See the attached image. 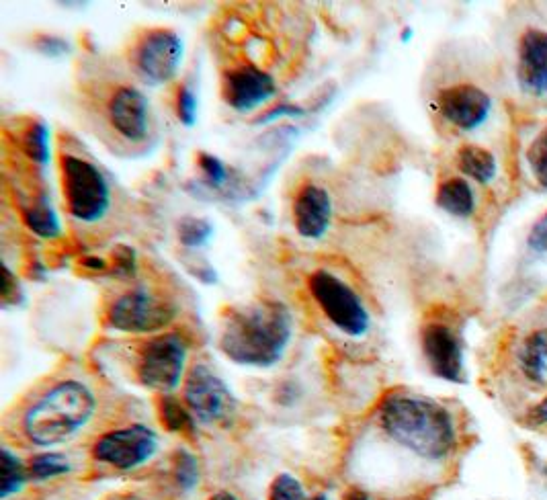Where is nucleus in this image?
<instances>
[{
  "label": "nucleus",
  "instance_id": "1",
  "mask_svg": "<svg viewBox=\"0 0 547 500\" xmlns=\"http://www.w3.org/2000/svg\"><path fill=\"white\" fill-rule=\"evenodd\" d=\"M293 335V318L283 302H252L228 312L220 351L236 365L269 369L277 365Z\"/></svg>",
  "mask_w": 547,
  "mask_h": 500
},
{
  "label": "nucleus",
  "instance_id": "2",
  "mask_svg": "<svg viewBox=\"0 0 547 500\" xmlns=\"http://www.w3.org/2000/svg\"><path fill=\"white\" fill-rule=\"evenodd\" d=\"M384 433L420 460L443 462L457 445V427L447 406L414 394H392L380 406Z\"/></svg>",
  "mask_w": 547,
  "mask_h": 500
},
{
  "label": "nucleus",
  "instance_id": "3",
  "mask_svg": "<svg viewBox=\"0 0 547 500\" xmlns=\"http://www.w3.org/2000/svg\"><path fill=\"white\" fill-rule=\"evenodd\" d=\"M95 412L97 396L93 390L82 382L66 380L48 390L25 412L23 431L37 447H58L87 427Z\"/></svg>",
  "mask_w": 547,
  "mask_h": 500
},
{
  "label": "nucleus",
  "instance_id": "4",
  "mask_svg": "<svg viewBox=\"0 0 547 500\" xmlns=\"http://www.w3.org/2000/svg\"><path fill=\"white\" fill-rule=\"evenodd\" d=\"M62 185L68 212L82 224L101 222L111 207V187L105 175L89 160L64 154Z\"/></svg>",
  "mask_w": 547,
  "mask_h": 500
},
{
  "label": "nucleus",
  "instance_id": "5",
  "mask_svg": "<svg viewBox=\"0 0 547 500\" xmlns=\"http://www.w3.org/2000/svg\"><path fill=\"white\" fill-rule=\"evenodd\" d=\"M310 294L326 320L351 339L365 337L371 328V316L357 291L326 269L310 275Z\"/></svg>",
  "mask_w": 547,
  "mask_h": 500
},
{
  "label": "nucleus",
  "instance_id": "6",
  "mask_svg": "<svg viewBox=\"0 0 547 500\" xmlns=\"http://www.w3.org/2000/svg\"><path fill=\"white\" fill-rule=\"evenodd\" d=\"M189 345L179 332H166L150 339L138 357V382L162 396L173 394L185 375Z\"/></svg>",
  "mask_w": 547,
  "mask_h": 500
},
{
  "label": "nucleus",
  "instance_id": "7",
  "mask_svg": "<svg viewBox=\"0 0 547 500\" xmlns=\"http://www.w3.org/2000/svg\"><path fill=\"white\" fill-rule=\"evenodd\" d=\"M177 314L175 302L144 287H136L125 291L109 306L107 320L111 328L128 335H154L171 326Z\"/></svg>",
  "mask_w": 547,
  "mask_h": 500
},
{
  "label": "nucleus",
  "instance_id": "8",
  "mask_svg": "<svg viewBox=\"0 0 547 500\" xmlns=\"http://www.w3.org/2000/svg\"><path fill=\"white\" fill-rule=\"evenodd\" d=\"M185 404L193 412L195 421L203 425H228L238 408L226 382L203 363H197L187 373Z\"/></svg>",
  "mask_w": 547,
  "mask_h": 500
},
{
  "label": "nucleus",
  "instance_id": "9",
  "mask_svg": "<svg viewBox=\"0 0 547 500\" xmlns=\"http://www.w3.org/2000/svg\"><path fill=\"white\" fill-rule=\"evenodd\" d=\"M158 451V435L146 425H130L105 433L93 445V457L99 464L121 472L148 464Z\"/></svg>",
  "mask_w": 547,
  "mask_h": 500
},
{
  "label": "nucleus",
  "instance_id": "10",
  "mask_svg": "<svg viewBox=\"0 0 547 500\" xmlns=\"http://www.w3.org/2000/svg\"><path fill=\"white\" fill-rule=\"evenodd\" d=\"M183 54V39L177 31L152 29L136 50V70L146 85H168L179 74Z\"/></svg>",
  "mask_w": 547,
  "mask_h": 500
},
{
  "label": "nucleus",
  "instance_id": "11",
  "mask_svg": "<svg viewBox=\"0 0 547 500\" xmlns=\"http://www.w3.org/2000/svg\"><path fill=\"white\" fill-rule=\"evenodd\" d=\"M420 345L423 355L429 363V369L437 378L464 384L466 382V365H464V345L457 332L443 322H429L420 332Z\"/></svg>",
  "mask_w": 547,
  "mask_h": 500
},
{
  "label": "nucleus",
  "instance_id": "12",
  "mask_svg": "<svg viewBox=\"0 0 547 500\" xmlns=\"http://www.w3.org/2000/svg\"><path fill=\"white\" fill-rule=\"evenodd\" d=\"M222 95L230 109L250 113L277 95V82L269 72L252 64H242L224 74Z\"/></svg>",
  "mask_w": 547,
  "mask_h": 500
},
{
  "label": "nucleus",
  "instance_id": "13",
  "mask_svg": "<svg viewBox=\"0 0 547 500\" xmlns=\"http://www.w3.org/2000/svg\"><path fill=\"white\" fill-rule=\"evenodd\" d=\"M439 111L447 123L461 132H474L490 117L492 97L476 85H455L443 89L437 99Z\"/></svg>",
  "mask_w": 547,
  "mask_h": 500
},
{
  "label": "nucleus",
  "instance_id": "14",
  "mask_svg": "<svg viewBox=\"0 0 547 500\" xmlns=\"http://www.w3.org/2000/svg\"><path fill=\"white\" fill-rule=\"evenodd\" d=\"M109 121L113 130L130 142H142L150 130V101L148 97L134 89L121 87L113 93L107 105Z\"/></svg>",
  "mask_w": 547,
  "mask_h": 500
},
{
  "label": "nucleus",
  "instance_id": "15",
  "mask_svg": "<svg viewBox=\"0 0 547 500\" xmlns=\"http://www.w3.org/2000/svg\"><path fill=\"white\" fill-rule=\"evenodd\" d=\"M517 80L523 93L547 97V31L529 27L519 41Z\"/></svg>",
  "mask_w": 547,
  "mask_h": 500
},
{
  "label": "nucleus",
  "instance_id": "16",
  "mask_svg": "<svg viewBox=\"0 0 547 500\" xmlns=\"http://www.w3.org/2000/svg\"><path fill=\"white\" fill-rule=\"evenodd\" d=\"M332 197L320 185H306L293 201V226L308 240H320L332 224Z\"/></svg>",
  "mask_w": 547,
  "mask_h": 500
},
{
  "label": "nucleus",
  "instance_id": "17",
  "mask_svg": "<svg viewBox=\"0 0 547 500\" xmlns=\"http://www.w3.org/2000/svg\"><path fill=\"white\" fill-rule=\"evenodd\" d=\"M517 365L523 378L533 386H547V330L529 332L517 351Z\"/></svg>",
  "mask_w": 547,
  "mask_h": 500
},
{
  "label": "nucleus",
  "instance_id": "18",
  "mask_svg": "<svg viewBox=\"0 0 547 500\" xmlns=\"http://www.w3.org/2000/svg\"><path fill=\"white\" fill-rule=\"evenodd\" d=\"M435 201L443 212L453 218L466 220L476 212V193L464 177H451L443 181L437 189Z\"/></svg>",
  "mask_w": 547,
  "mask_h": 500
},
{
  "label": "nucleus",
  "instance_id": "19",
  "mask_svg": "<svg viewBox=\"0 0 547 500\" xmlns=\"http://www.w3.org/2000/svg\"><path fill=\"white\" fill-rule=\"evenodd\" d=\"M457 166L459 171L466 177L474 179L480 185H488L496 177V158L490 150L476 146V144H466L461 146L457 152Z\"/></svg>",
  "mask_w": 547,
  "mask_h": 500
},
{
  "label": "nucleus",
  "instance_id": "20",
  "mask_svg": "<svg viewBox=\"0 0 547 500\" xmlns=\"http://www.w3.org/2000/svg\"><path fill=\"white\" fill-rule=\"evenodd\" d=\"M23 220H25V226L39 238L54 240L62 234V222L46 193L39 195L33 201V205L23 207Z\"/></svg>",
  "mask_w": 547,
  "mask_h": 500
},
{
  "label": "nucleus",
  "instance_id": "21",
  "mask_svg": "<svg viewBox=\"0 0 547 500\" xmlns=\"http://www.w3.org/2000/svg\"><path fill=\"white\" fill-rule=\"evenodd\" d=\"M158 412H160V421L166 427V431L193 435L197 421H195V416H193V412L189 410L187 404H181L177 398H173L171 394H166V396L160 398Z\"/></svg>",
  "mask_w": 547,
  "mask_h": 500
},
{
  "label": "nucleus",
  "instance_id": "22",
  "mask_svg": "<svg viewBox=\"0 0 547 500\" xmlns=\"http://www.w3.org/2000/svg\"><path fill=\"white\" fill-rule=\"evenodd\" d=\"M52 132L46 125V121H33L27 132L23 134V152L27 158H31L35 164L46 166L52 158Z\"/></svg>",
  "mask_w": 547,
  "mask_h": 500
},
{
  "label": "nucleus",
  "instance_id": "23",
  "mask_svg": "<svg viewBox=\"0 0 547 500\" xmlns=\"http://www.w3.org/2000/svg\"><path fill=\"white\" fill-rule=\"evenodd\" d=\"M0 466H3L0 498L7 500L9 496L17 494L29 482V472H27V466L19 460V457L11 449H3V455H0Z\"/></svg>",
  "mask_w": 547,
  "mask_h": 500
},
{
  "label": "nucleus",
  "instance_id": "24",
  "mask_svg": "<svg viewBox=\"0 0 547 500\" xmlns=\"http://www.w3.org/2000/svg\"><path fill=\"white\" fill-rule=\"evenodd\" d=\"M27 472H29V480L44 482V480H52V478L70 474L72 466L66 460V455L46 451V453H39L33 457V460L27 464Z\"/></svg>",
  "mask_w": 547,
  "mask_h": 500
},
{
  "label": "nucleus",
  "instance_id": "25",
  "mask_svg": "<svg viewBox=\"0 0 547 500\" xmlns=\"http://www.w3.org/2000/svg\"><path fill=\"white\" fill-rule=\"evenodd\" d=\"M173 480L181 492H191L199 484V462L187 449H179L173 457Z\"/></svg>",
  "mask_w": 547,
  "mask_h": 500
},
{
  "label": "nucleus",
  "instance_id": "26",
  "mask_svg": "<svg viewBox=\"0 0 547 500\" xmlns=\"http://www.w3.org/2000/svg\"><path fill=\"white\" fill-rule=\"evenodd\" d=\"M269 500H328L324 494L308 496L302 482L291 474H279L269 490Z\"/></svg>",
  "mask_w": 547,
  "mask_h": 500
},
{
  "label": "nucleus",
  "instance_id": "27",
  "mask_svg": "<svg viewBox=\"0 0 547 500\" xmlns=\"http://www.w3.org/2000/svg\"><path fill=\"white\" fill-rule=\"evenodd\" d=\"M214 236V226L203 218H185L179 224V242L187 248H201Z\"/></svg>",
  "mask_w": 547,
  "mask_h": 500
},
{
  "label": "nucleus",
  "instance_id": "28",
  "mask_svg": "<svg viewBox=\"0 0 547 500\" xmlns=\"http://www.w3.org/2000/svg\"><path fill=\"white\" fill-rule=\"evenodd\" d=\"M527 160L537 183L547 189V130H543L527 152Z\"/></svg>",
  "mask_w": 547,
  "mask_h": 500
},
{
  "label": "nucleus",
  "instance_id": "29",
  "mask_svg": "<svg viewBox=\"0 0 547 500\" xmlns=\"http://www.w3.org/2000/svg\"><path fill=\"white\" fill-rule=\"evenodd\" d=\"M199 169L205 175L207 183L214 187H222L228 181V169L226 164L216 156V154H207L201 152L199 154Z\"/></svg>",
  "mask_w": 547,
  "mask_h": 500
},
{
  "label": "nucleus",
  "instance_id": "30",
  "mask_svg": "<svg viewBox=\"0 0 547 500\" xmlns=\"http://www.w3.org/2000/svg\"><path fill=\"white\" fill-rule=\"evenodd\" d=\"M177 117L185 128H193L197 123V97L189 85H183L177 93Z\"/></svg>",
  "mask_w": 547,
  "mask_h": 500
},
{
  "label": "nucleus",
  "instance_id": "31",
  "mask_svg": "<svg viewBox=\"0 0 547 500\" xmlns=\"http://www.w3.org/2000/svg\"><path fill=\"white\" fill-rule=\"evenodd\" d=\"M138 269V255L132 246L119 244L113 250V273L117 277H132Z\"/></svg>",
  "mask_w": 547,
  "mask_h": 500
},
{
  "label": "nucleus",
  "instance_id": "32",
  "mask_svg": "<svg viewBox=\"0 0 547 500\" xmlns=\"http://www.w3.org/2000/svg\"><path fill=\"white\" fill-rule=\"evenodd\" d=\"M527 244L533 253H547V212L533 224L527 236Z\"/></svg>",
  "mask_w": 547,
  "mask_h": 500
},
{
  "label": "nucleus",
  "instance_id": "33",
  "mask_svg": "<svg viewBox=\"0 0 547 500\" xmlns=\"http://www.w3.org/2000/svg\"><path fill=\"white\" fill-rule=\"evenodd\" d=\"M306 111H304V107H300V105H277V107H273L271 111H267L265 115H261L259 119H257V123H269V121H275V119H281V117H302Z\"/></svg>",
  "mask_w": 547,
  "mask_h": 500
},
{
  "label": "nucleus",
  "instance_id": "34",
  "mask_svg": "<svg viewBox=\"0 0 547 500\" xmlns=\"http://www.w3.org/2000/svg\"><path fill=\"white\" fill-rule=\"evenodd\" d=\"M529 419V425L533 427H541V425H547V396L543 400H539L527 414Z\"/></svg>",
  "mask_w": 547,
  "mask_h": 500
},
{
  "label": "nucleus",
  "instance_id": "35",
  "mask_svg": "<svg viewBox=\"0 0 547 500\" xmlns=\"http://www.w3.org/2000/svg\"><path fill=\"white\" fill-rule=\"evenodd\" d=\"M39 50L46 56H62L64 52H68V44H64V39L48 37L46 41H39Z\"/></svg>",
  "mask_w": 547,
  "mask_h": 500
},
{
  "label": "nucleus",
  "instance_id": "36",
  "mask_svg": "<svg viewBox=\"0 0 547 500\" xmlns=\"http://www.w3.org/2000/svg\"><path fill=\"white\" fill-rule=\"evenodd\" d=\"M82 265L87 269H91V271H107V263L99 257H87L82 261Z\"/></svg>",
  "mask_w": 547,
  "mask_h": 500
},
{
  "label": "nucleus",
  "instance_id": "37",
  "mask_svg": "<svg viewBox=\"0 0 547 500\" xmlns=\"http://www.w3.org/2000/svg\"><path fill=\"white\" fill-rule=\"evenodd\" d=\"M345 500H373L371 496H367L365 492H361V490H351L349 494H347V498Z\"/></svg>",
  "mask_w": 547,
  "mask_h": 500
},
{
  "label": "nucleus",
  "instance_id": "38",
  "mask_svg": "<svg viewBox=\"0 0 547 500\" xmlns=\"http://www.w3.org/2000/svg\"><path fill=\"white\" fill-rule=\"evenodd\" d=\"M209 500H238L232 492H228V490H222V492H216L212 498H209Z\"/></svg>",
  "mask_w": 547,
  "mask_h": 500
},
{
  "label": "nucleus",
  "instance_id": "39",
  "mask_svg": "<svg viewBox=\"0 0 547 500\" xmlns=\"http://www.w3.org/2000/svg\"><path fill=\"white\" fill-rule=\"evenodd\" d=\"M410 37H412V29H410V27H406V29H404V33H402V41H404V44H406V41H408Z\"/></svg>",
  "mask_w": 547,
  "mask_h": 500
},
{
  "label": "nucleus",
  "instance_id": "40",
  "mask_svg": "<svg viewBox=\"0 0 547 500\" xmlns=\"http://www.w3.org/2000/svg\"><path fill=\"white\" fill-rule=\"evenodd\" d=\"M545 474H547V470H545Z\"/></svg>",
  "mask_w": 547,
  "mask_h": 500
}]
</instances>
